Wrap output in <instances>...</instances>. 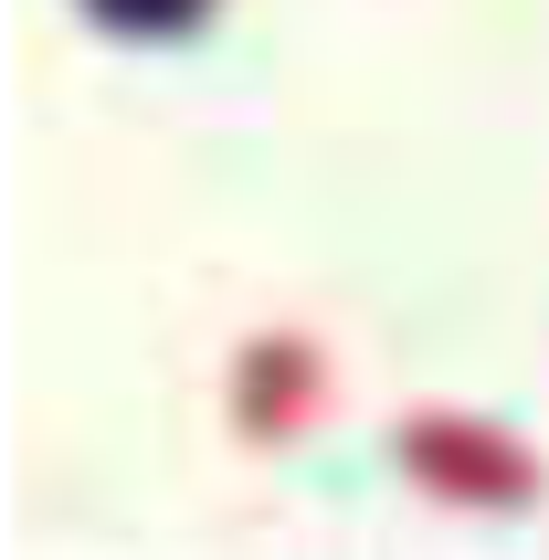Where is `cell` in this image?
Returning <instances> with one entry per match:
<instances>
[{
	"instance_id": "cell-1",
	"label": "cell",
	"mask_w": 549,
	"mask_h": 560,
	"mask_svg": "<svg viewBox=\"0 0 549 560\" xmlns=\"http://www.w3.org/2000/svg\"><path fill=\"white\" fill-rule=\"evenodd\" d=\"M392 455L412 487H433L444 508H528L539 498V455L518 434H497L476 412H401Z\"/></svg>"
},
{
	"instance_id": "cell-3",
	"label": "cell",
	"mask_w": 549,
	"mask_h": 560,
	"mask_svg": "<svg viewBox=\"0 0 549 560\" xmlns=\"http://www.w3.org/2000/svg\"><path fill=\"white\" fill-rule=\"evenodd\" d=\"M85 22H106L117 43H180V32H201L222 11V0H74Z\"/></svg>"
},
{
	"instance_id": "cell-2",
	"label": "cell",
	"mask_w": 549,
	"mask_h": 560,
	"mask_svg": "<svg viewBox=\"0 0 549 560\" xmlns=\"http://www.w3.org/2000/svg\"><path fill=\"white\" fill-rule=\"evenodd\" d=\"M328 402V360H317V339H254L244 360H233V434L254 444H285L306 423V412Z\"/></svg>"
}]
</instances>
